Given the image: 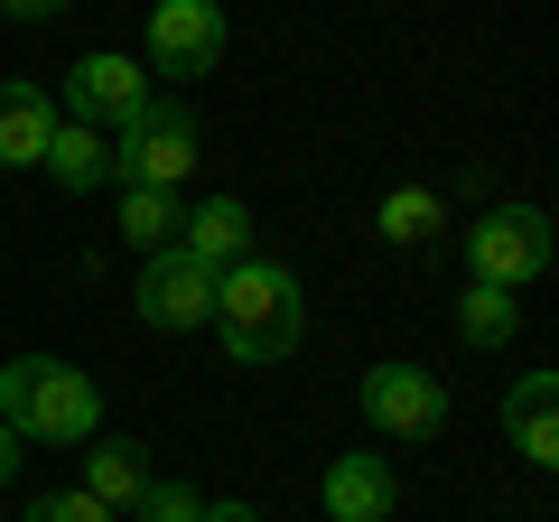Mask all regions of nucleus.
<instances>
[{"mask_svg":"<svg viewBox=\"0 0 559 522\" xmlns=\"http://www.w3.org/2000/svg\"><path fill=\"white\" fill-rule=\"evenodd\" d=\"M178 252L197 261V271H234V261H252V205L242 197H205V205H187V224H178Z\"/></svg>","mask_w":559,"mask_h":522,"instance_id":"6e6552de","label":"nucleus"},{"mask_svg":"<svg viewBox=\"0 0 559 522\" xmlns=\"http://www.w3.org/2000/svg\"><path fill=\"white\" fill-rule=\"evenodd\" d=\"M215 336H224V355L234 364H289L299 355V336H308V299H299V281L280 271V261H234L215 281Z\"/></svg>","mask_w":559,"mask_h":522,"instance_id":"f257e3e1","label":"nucleus"},{"mask_svg":"<svg viewBox=\"0 0 559 522\" xmlns=\"http://www.w3.org/2000/svg\"><path fill=\"white\" fill-rule=\"evenodd\" d=\"M0 522H10V513H0Z\"/></svg>","mask_w":559,"mask_h":522,"instance_id":"b1692460","label":"nucleus"},{"mask_svg":"<svg viewBox=\"0 0 559 522\" xmlns=\"http://www.w3.org/2000/svg\"><path fill=\"white\" fill-rule=\"evenodd\" d=\"M503 420H513V448L532 466H559V382L550 373H522L513 402H503Z\"/></svg>","mask_w":559,"mask_h":522,"instance_id":"f8f14e48","label":"nucleus"},{"mask_svg":"<svg viewBox=\"0 0 559 522\" xmlns=\"http://www.w3.org/2000/svg\"><path fill=\"white\" fill-rule=\"evenodd\" d=\"M0 429L57 439V448L94 439V429H103L94 373H75V364H57V355H10V364H0Z\"/></svg>","mask_w":559,"mask_h":522,"instance_id":"f03ea898","label":"nucleus"},{"mask_svg":"<svg viewBox=\"0 0 559 522\" xmlns=\"http://www.w3.org/2000/svg\"><path fill=\"white\" fill-rule=\"evenodd\" d=\"M20 458H28V448H20V429H0V476H10Z\"/></svg>","mask_w":559,"mask_h":522,"instance_id":"4be33fe9","label":"nucleus"},{"mask_svg":"<svg viewBox=\"0 0 559 522\" xmlns=\"http://www.w3.org/2000/svg\"><path fill=\"white\" fill-rule=\"evenodd\" d=\"M140 318L159 327V336H197V327H215V271H197V261L168 242V252L140 261Z\"/></svg>","mask_w":559,"mask_h":522,"instance_id":"39448f33","label":"nucleus"},{"mask_svg":"<svg viewBox=\"0 0 559 522\" xmlns=\"http://www.w3.org/2000/svg\"><path fill=\"white\" fill-rule=\"evenodd\" d=\"M466 261H476V281L495 289H522L550 271V215L540 205H495V215L466 224Z\"/></svg>","mask_w":559,"mask_h":522,"instance_id":"20e7f679","label":"nucleus"},{"mask_svg":"<svg viewBox=\"0 0 559 522\" xmlns=\"http://www.w3.org/2000/svg\"><path fill=\"white\" fill-rule=\"evenodd\" d=\"M38 168H57V187H112V150H103V131L94 121H57V141H47V159Z\"/></svg>","mask_w":559,"mask_h":522,"instance_id":"4468645a","label":"nucleus"},{"mask_svg":"<svg viewBox=\"0 0 559 522\" xmlns=\"http://www.w3.org/2000/svg\"><path fill=\"white\" fill-rule=\"evenodd\" d=\"M205 522H261L252 503H205Z\"/></svg>","mask_w":559,"mask_h":522,"instance_id":"412c9836","label":"nucleus"},{"mask_svg":"<svg viewBox=\"0 0 559 522\" xmlns=\"http://www.w3.org/2000/svg\"><path fill=\"white\" fill-rule=\"evenodd\" d=\"M84 495H94V503H112V513H131V503L150 495V448H131V439L84 448Z\"/></svg>","mask_w":559,"mask_h":522,"instance_id":"ddd939ff","label":"nucleus"},{"mask_svg":"<svg viewBox=\"0 0 559 522\" xmlns=\"http://www.w3.org/2000/svg\"><path fill=\"white\" fill-rule=\"evenodd\" d=\"M373 224H382V242H429L439 234V197H429V187H392Z\"/></svg>","mask_w":559,"mask_h":522,"instance_id":"f3484780","label":"nucleus"},{"mask_svg":"<svg viewBox=\"0 0 559 522\" xmlns=\"http://www.w3.org/2000/svg\"><path fill=\"white\" fill-rule=\"evenodd\" d=\"M66 94H75V121H112V131H121V121L150 103V75H140L131 57H112V47H103V57H75Z\"/></svg>","mask_w":559,"mask_h":522,"instance_id":"1a4fd4ad","label":"nucleus"},{"mask_svg":"<svg viewBox=\"0 0 559 522\" xmlns=\"http://www.w3.org/2000/svg\"><path fill=\"white\" fill-rule=\"evenodd\" d=\"M224 57V10L215 0H159L150 10V66L159 75H215Z\"/></svg>","mask_w":559,"mask_h":522,"instance_id":"0eeeda50","label":"nucleus"},{"mask_svg":"<svg viewBox=\"0 0 559 522\" xmlns=\"http://www.w3.org/2000/svg\"><path fill=\"white\" fill-rule=\"evenodd\" d=\"M364 420L382 439H439L448 429V382L419 373V364H373L364 373Z\"/></svg>","mask_w":559,"mask_h":522,"instance_id":"423d86ee","label":"nucleus"},{"mask_svg":"<svg viewBox=\"0 0 559 522\" xmlns=\"http://www.w3.org/2000/svg\"><path fill=\"white\" fill-rule=\"evenodd\" d=\"M20 522H121V513H112V503H94V495L75 485V495H38Z\"/></svg>","mask_w":559,"mask_h":522,"instance_id":"6ab92c4d","label":"nucleus"},{"mask_svg":"<svg viewBox=\"0 0 559 522\" xmlns=\"http://www.w3.org/2000/svg\"><path fill=\"white\" fill-rule=\"evenodd\" d=\"M187 178H197V121H187V103L150 94L112 141V187H187Z\"/></svg>","mask_w":559,"mask_h":522,"instance_id":"7ed1b4c3","label":"nucleus"},{"mask_svg":"<svg viewBox=\"0 0 559 522\" xmlns=\"http://www.w3.org/2000/svg\"><path fill=\"white\" fill-rule=\"evenodd\" d=\"M66 0H0V20H57Z\"/></svg>","mask_w":559,"mask_h":522,"instance_id":"aec40b11","label":"nucleus"},{"mask_svg":"<svg viewBox=\"0 0 559 522\" xmlns=\"http://www.w3.org/2000/svg\"><path fill=\"white\" fill-rule=\"evenodd\" d=\"M392 466L382 458H364V448H345L336 466H326V522H382L392 513Z\"/></svg>","mask_w":559,"mask_h":522,"instance_id":"9b49d317","label":"nucleus"},{"mask_svg":"<svg viewBox=\"0 0 559 522\" xmlns=\"http://www.w3.org/2000/svg\"><path fill=\"white\" fill-rule=\"evenodd\" d=\"M121 522H205V495H187V485H159V476H150V495H140Z\"/></svg>","mask_w":559,"mask_h":522,"instance_id":"a211bd4d","label":"nucleus"},{"mask_svg":"<svg viewBox=\"0 0 559 522\" xmlns=\"http://www.w3.org/2000/svg\"><path fill=\"white\" fill-rule=\"evenodd\" d=\"M178 224H187L178 187H121V242H131V252H168Z\"/></svg>","mask_w":559,"mask_h":522,"instance_id":"2eb2a0df","label":"nucleus"},{"mask_svg":"<svg viewBox=\"0 0 559 522\" xmlns=\"http://www.w3.org/2000/svg\"><path fill=\"white\" fill-rule=\"evenodd\" d=\"M382 522H392V513H382Z\"/></svg>","mask_w":559,"mask_h":522,"instance_id":"5701e85b","label":"nucleus"},{"mask_svg":"<svg viewBox=\"0 0 559 522\" xmlns=\"http://www.w3.org/2000/svg\"><path fill=\"white\" fill-rule=\"evenodd\" d=\"M513 327H522V299H513V289L466 281V299H457V336H466V345H485V355H495V345L513 336Z\"/></svg>","mask_w":559,"mask_h":522,"instance_id":"dca6fc26","label":"nucleus"},{"mask_svg":"<svg viewBox=\"0 0 559 522\" xmlns=\"http://www.w3.org/2000/svg\"><path fill=\"white\" fill-rule=\"evenodd\" d=\"M47 141H57V103H47L38 84L0 75V168H38Z\"/></svg>","mask_w":559,"mask_h":522,"instance_id":"9d476101","label":"nucleus"}]
</instances>
